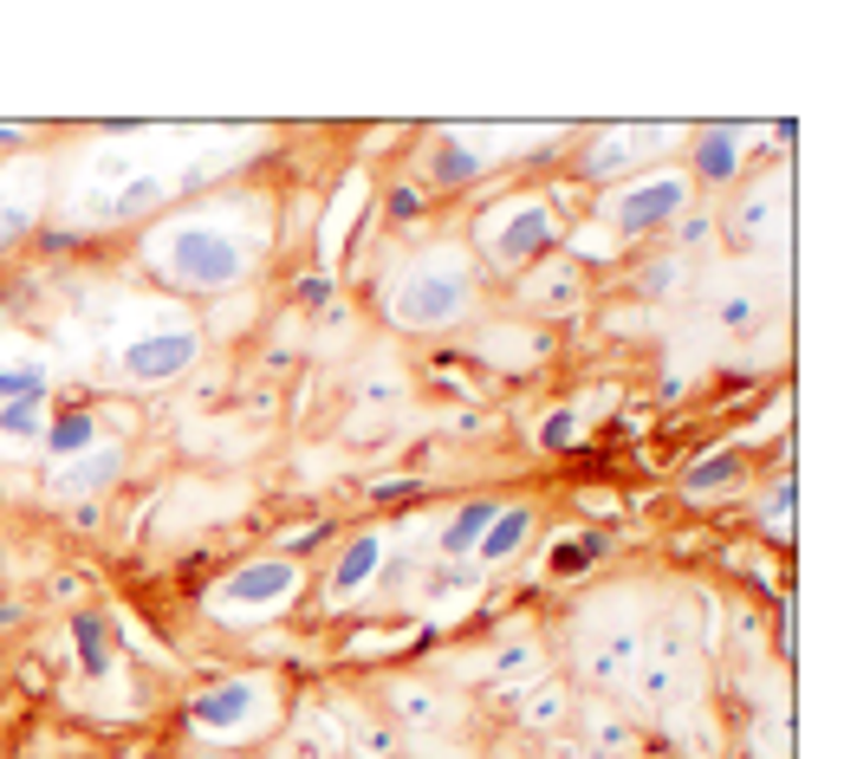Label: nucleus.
I'll return each instance as SVG.
<instances>
[{
  "label": "nucleus",
  "instance_id": "nucleus-16",
  "mask_svg": "<svg viewBox=\"0 0 844 759\" xmlns=\"http://www.w3.org/2000/svg\"><path fill=\"white\" fill-rule=\"evenodd\" d=\"M696 169H702L708 182H728V176L741 169V143H734V131H708V137L696 143Z\"/></svg>",
  "mask_w": 844,
  "mask_h": 759
},
{
  "label": "nucleus",
  "instance_id": "nucleus-5",
  "mask_svg": "<svg viewBox=\"0 0 844 759\" xmlns=\"http://www.w3.org/2000/svg\"><path fill=\"white\" fill-rule=\"evenodd\" d=\"M196 364V332H149L124 350V377L131 383H169Z\"/></svg>",
  "mask_w": 844,
  "mask_h": 759
},
{
  "label": "nucleus",
  "instance_id": "nucleus-14",
  "mask_svg": "<svg viewBox=\"0 0 844 759\" xmlns=\"http://www.w3.org/2000/svg\"><path fill=\"white\" fill-rule=\"evenodd\" d=\"M0 442L7 448L46 442V403H0Z\"/></svg>",
  "mask_w": 844,
  "mask_h": 759
},
{
  "label": "nucleus",
  "instance_id": "nucleus-25",
  "mask_svg": "<svg viewBox=\"0 0 844 759\" xmlns=\"http://www.w3.org/2000/svg\"><path fill=\"white\" fill-rule=\"evenodd\" d=\"M747 319H754V299H728L721 305V325H747Z\"/></svg>",
  "mask_w": 844,
  "mask_h": 759
},
{
  "label": "nucleus",
  "instance_id": "nucleus-13",
  "mask_svg": "<svg viewBox=\"0 0 844 759\" xmlns=\"http://www.w3.org/2000/svg\"><path fill=\"white\" fill-rule=\"evenodd\" d=\"M526 533H533V513L526 506H500L488 526V539H481V558H513L526 546Z\"/></svg>",
  "mask_w": 844,
  "mask_h": 759
},
{
  "label": "nucleus",
  "instance_id": "nucleus-4",
  "mask_svg": "<svg viewBox=\"0 0 844 759\" xmlns=\"http://www.w3.org/2000/svg\"><path fill=\"white\" fill-rule=\"evenodd\" d=\"M260 714V689L254 682H221V689L189 701V727L196 734H247Z\"/></svg>",
  "mask_w": 844,
  "mask_h": 759
},
{
  "label": "nucleus",
  "instance_id": "nucleus-22",
  "mask_svg": "<svg viewBox=\"0 0 844 759\" xmlns=\"http://www.w3.org/2000/svg\"><path fill=\"white\" fill-rule=\"evenodd\" d=\"M533 662H540V656H533V643H513V649H500V669H507V676H526Z\"/></svg>",
  "mask_w": 844,
  "mask_h": 759
},
{
  "label": "nucleus",
  "instance_id": "nucleus-18",
  "mask_svg": "<svg viewBox=\"0 0 844 759\" xmlns=\"http://www.w3.org/2000/svg\"><path fill=\"white\" fill-rule=\"evenodd\" d=\"M435 176H442V182H475V176H481V156H475L468 143H442V149H435Z\"/></svg>",
  "mask_w": 844,
  "mask_h": 759
},
{
  "label": "nucleus",
  "instance_id": "nucleus-20",
  "mask_svg": "<svg viewBox=\"0 0 844 759\" xmlns=\"http://www.w3.org/2000/svg\"><path fill=\"white\" fill-rule=\"evenodd\" d=\"M734 481V455H708L702 468L689 475V493H708V487H728Z\"/></svg>",
  "mask_w": 844,
  "mask_h": 759
},
{
  "label": "nucleus",
  "instance_id": "nucleus-27",
  "mask_svg": "<svg viewBox=\"0 0 844 759\" xmlns=\"http://www.w3.org/2000/svg\"><path fill=\"white\" fill-rule=\"evenodd\" d=\"M26 137V131H20V124H0V143H20Z\"/></svg>",
  "mask_w": 844,
  "mask_h": 759
},
{
  "label": "nucleus",
  "instance_id": "nucleus-23",
  "mask_svg": "<svg viewBox=\"0 0 844 759\" xmlns=\"http://www.w3.org/2000/svg\"><path fill=\"white\" fill-rule=\"evenodd\" d=\"M26 234V208H0V254Z\"/></svg>",
  "mask_w": 844,
  "mask_h": 759
},
{
  "label": "nucleus",
  "instance_id": "nucleus-19",
  "mask_svg": "<svg viewBox=\"0 0 844 759\" xmlns=\"http://www.w3.org/2000/svg\"><path fill=\"white\" fill-rule=\"evenodd\" d=\"M156 202H163V176H137V182H124V196L111 202V214H143Z\"/></svg>",
  "mask_w": 844,
  "mask_h": 759
},
{
  "label": "nucleus",
  "instance_id": "nucleus-11",
  "mask_svg": "<svg viewBox=\"0 0 844 759\" xmlns=\"http://www.w3.org/2000/svg\"><path fill=\"white\" fill-rule=\"evenodd\" d=\"M71 643H78V662H85L91 676H111V617L78 611V617H71Z\"/></svg>",
  "mask_w": 844,
  "mask_h": 759
},
{
  "label": "nucleus",
  "instance_id": "nucleus-17",
  "mask_svg": "<svg viewBox=\"0 0 844 759\" xmlns=\"http://www.w3.org/2000/svg\"><path fill=\"white\" fill-rule=\"evenodd\" d=\"M591 558H604V533H591V539H565V546H553V578H578Z\"/></svg>",
  "mask_w": 844,
  "mask_h": 759
},
{
  "label": "nucleus",
  "instance_id": "nucleus-21",
  "mask_svg": "<svg viewBox=\"0 0 844 759\" xmlns=\"http://www.w3.org/2000/svg\"><path fill=\"white\" fill-rule=\"evenodd\" d=\"M578 442V415L571 410H559V415H546L540 422V448H571Z\"/></svg>",
  "mask_w": 844,
  "mask_h": 759
},
{
  "label": "nucleus",
  "instance_id": "nucleus-2",
  "mask_svg": "<svg viewBox=\"0 0 844 759\" xmlns=\"http://www.w3.org/2000/svg\"><path fill=\"white\" fill-rule=\"evenodd\" d=\"M468 292H475V279H468L462 260L422 254L417 267L390 286V319L410 325V332H442V325H455L468 312Z\"/></svg>",
  "mask_w": 844,
  "mask_h": 759
},
{
  "label": "nucleus",
  "instance_id": "nucleus-1",
  "mask_svg": "<svg viewBox=\"0 0 844 759\" xmlns=\"http://www.w3.org/2000/svg\"><path fill=\"white\" fill-rule=\"evenodd\" d=\"M247 260L254 254L241 247V234H227L214 221H176L156 241V267L176 279L182 292H221V286H234L247 274Z\"/></svg>",
  "mask_w": 844,
  "mask_h": 759
},
{
  "label": "nucleus",
  "instance_id": "nucleus-12",
  "mask_svg": "<svg viewBox=\"0 0 844 759\" xmlns=\"http://www.w3.org/2000/svg\"><path fill=\"white\" fill-rule=\"evenodd\" d=\"M0 403H46V364L40 357H7L0 364Z\"/></svg>",
  "mask_w": 844,
  "mask_h": 759
},
{
  "label": "nucleus",
  "instance_id": "nucleus-8",
  "mask_svg": "<svg viewBox=\"0 0 844 759\" xmlns=\"http://www.w3.org/2000/svg\"><path fill=\"white\" fill-rule=\"evenodd\" d=\"M118 475H124V448L118 442H91L85 455H71L66 468L53 475V487L59 493H98V487H111Z\"/></svg>",
  "mask_w": 844,
  "mask_h": 759
},
{
  "label": "nucleus",
  "instance_id": "nucleus-7",
  "mask_svg": "<svg viewBox=\"0 0 844 759\" xmlns=\"http://www.w3.org/2000/svg\"><path fill=\"white\" fill-rule=\"evenodd\" d=\"M553 247V214L546 208H520L500 234H493V260L500 267H520V260H533V254H546Z\"/></svg>",
  "mask_w": 844,
  "mask_h": 759
},
{
  "label": "nucleus",
  "instance_id": "nucleus-6",
  "mask_svg": "<svg viewBox=\"0 0 844 759\" xmlns=\"http://www.w3.org/2000/svg\"><path fill=\"white\" fill-rule=\"evenodd\" d=\"M292 584H299V565H286V558H254V565L227 571L221 604H247V611H260V604H286V598H292Z\"/></svg>",
  "mask_w": 844,
  "mask_h": 759
},
{
  "label": "nucleus",
  "instance_id": "nucleus-26",
  "mask_svg": "<svg viewBox=\"0 0 844 759\" xmlns=\"http://www.w3.org/2000/svg\"><path fill=\"white\" fill-rule=\"evenodd\" d=\"M299 299H306V305H325V299H332V286H325V279H299Z\"/></svg>",
  "mask_w": 844,
  "mask_h": 759
},
{
  "label": "nucleus",
  "instance_id": "nucleus-3",
  "mask_svg": "<svg viewBox=\"0 0 844 759\" xmlns=\"http://www.w3.org/2000/svg\"><path fill=\"white\" fill-rule=\"evenodd\" d=\"M682 208H689V182L669 176V169H656V176H643V182H631V189L611 196V227H618V234H656V227L676 221Z\"/></svg>",
  "mask_w": 844,
  "mask_h": 759
},
{
  "label": "nucleus",
  "instance_id": "nucleus-9",
  "mask_svg": "<svg viewBox=\"0 0 844 759\" xmlns=\"http://www.w3.org/2000/svg\"><path fill=\"white\" fill-rule=\"evenodd\" d=\"M377 558H384V539H377V533H357L352 546H345V558L332 565V598H338V604L357 598V591L377 578Z\"/></svg>",
  "mask_w": 844,
  "mask_h": 759
},
{
  "label": "nucleus",
  "instance_id": "nucleus-15",
  "mask_svg": "<svg viewBox=\"0 0 844 759\" xmlns=\"http://www.w3.org/2000/svg\"><path fill=\"white\" fill-rule=\"evenodd\" d=\"M91 442H98V428H91V410H71V415H59V422H46V448H53L59 461L85 455Z\"/></svg>",
  "mask_w": 844,
  "mask_h": 759
},
{
  "label": "nucleus",
  "instance_id": "nucleus-24",
  "mask_svg": "<svg viewBox=\"0 0 844 759\" xmlns=\"http://www.w3.org/2000/svg\"><path fill=\"white\" fill-rule=\"evenodd\" d=\"M390 214H397V221H417L422 196H417V189H390Z\"/></svg>",
  "mask_w": 844,
  "mask_h": 759
},
{
  "label": "nucleus",
  "instance_id": "nucleus-10",
  "mask_svg": "<svg viewBox=\"0 0 844 759\" xmlns=\"http://www.w3.org/2000/svg\"><path fill=\"white\" fill-rule=\"evenodd\" d=\"M493 513H500V500H468L455 520H448V533H442V552L448 558H462V552H475L481 539H488V526H493Z\"/></svg>",
  "mask_w": 844,
  "mask_h": 759
}]
</instances>
